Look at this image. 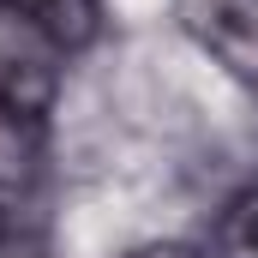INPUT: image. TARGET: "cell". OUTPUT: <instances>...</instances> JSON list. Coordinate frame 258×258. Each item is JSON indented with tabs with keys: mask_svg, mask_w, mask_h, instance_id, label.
I'll return each mask as SVG.
<instances>
[{
	"mask_svg": "<svg viewBox=\"0 0 258 258\" xmlns=\"http://www.w3.org/2000/svg\"><path fill=\"white\" fill-rule=\"evenodd\" d=\"M60 66H66V54L24 18V12H12V6L0 0V108L42 120V108H48L54 90H60Z\"/></svg>",
	"mask_w": 258,
	"mask_h": 258,
	"instance_id": "6da1fadb",
	"label": "cell"
},
{
	"mask_svg": "<svg viewBox=\"0 0 258 258\" xmlns=\"http://www.w3.org/2000/svg\"><path fill=\"white\" fill-rule=\"evenodd\" d=\"M174 24L216 66L258 84V0H174Z\"/></svg>",
	"mask_w": 258,
	"mask_h": 258,
	"instance_id": "7a4b0ae2",
	"label": "cell"
},
{
	"mask_svg": "<svg viewBox=\"0 0 258 258\" xmlns=\"http://www.w3.org/2000/svg\"><path fill=\"white\" fill-rule=\"evenodd\" d=\"M42 198V120L0 108V240H18Z\"/></svg>",
	"mask_w": 258,
	"mask_h": 258,
	"instance_id": "3957f363",
	"label": "cell"
},
{
	"mask_svg": "<svg viewBox=\"0 0 258 258\" xmlns=\"http://www.w3.org/2000/svg\"><path fill=\"white\" fill-rule=\"evenodd\" d=\"M12 12H24L60 54H78L102 36V0H6Z\"/></svg>",
	"mask_w": 258,
	"mask_h": 258,
	"instance_id": "277c9868",
	"label": "cell"
},
{
	"mask_svg": "<svg viewBox=\"0 0 258 258\" xmlns=\"http://www.w3.org/2000/svg\"><path fill=\"white\" fill-rule=\"evenodd\" d=\"M210 246H216V258H258V186H246L222 204Z\"/></svg>",
	"mask_w": 258,
	"mask_h": 258,
	"instance_id": "5b68a950",
	"label": "cell"
},
{
	"mask_svg": "<svg viewBox=\"0 0 258 258\" xmlns=\"http://www.w3.org/2000/svg\"><path fill=\"white\" fill-rule=\"evenodd\" d=\"M126 258H198L192 246H138V252H126Z\"/></svg>",
	"mask_w": 258,
	"mask_h": 258,
	"instance_id": "8992f818",
	"label": "cell"
},
{
	"mask_svg": "<svg viewBox=\"0 0 258 258\" xmlns=\"http://www.w3.org/2000/svg\"><path fill=\"white\" fill-rule=\"evenodd\" d=\"M0 258H36L30 246H18V240H0Z\"/></svg>",
	"mask_w": 258,
	"mask_h": 258,
	"instance_id": "52a82bcc",
	"label": "cell"
},
{
	"mask_svg": "<svg viewBox=\"0 0 258 258\" xmlns=\"http://www.w3.org/2000/svg\"><path fill=\"white\" fill-rule=\"evenodd\" d=\"M252 90H258V84H252Z\"/></svg>",
	"mask_w": 258,
	"mask_h": 258,
	"instance_id": "ba28073f",
	"label": "cell"
}]
</instances>
